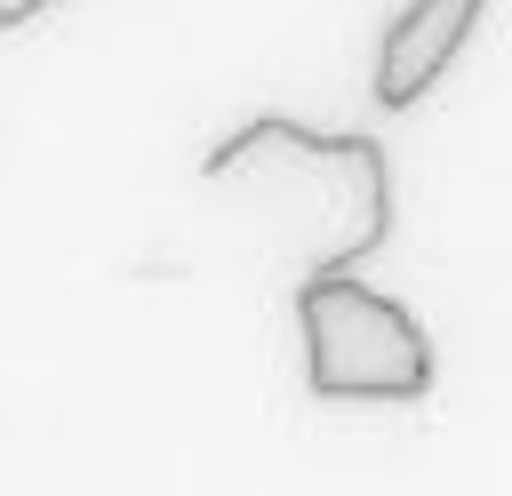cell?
I'll return each instance as SVG.
<instances>
[{"instance_id": "6da1fadb", "label": "cell", "mask_w": 512, "mask_h": 496, "mask_svg": "<svg viewBox=\"0 0 512 496\" xmlns=\"http://www.w3.org/2000/svg\"><path fill=\"white\" fill-rule=\"evenodd\" d=\"M208 192H248V208L304 272H352L392 232V168L368 136H320L304 120H248L200 160Z\"/></svg>"}, {"instance_id": "277c9868", "label": "cell", "mask_w": 512, "mask_h": 496, "mask_svg": "<svg viewBox=\"0 0 512 496\" xmlns=\"http://www.w3.org/2000/svg\"><path fill=\"white\" fill-rule=\"evenodd\" d=\"M40 8H56V0H0V32H16V24H32Z\"/></svg>"}, {"instance_id": "3957f363", "label": "cell", "mask_w": 512, "mask_h": 496, "mask_svg": "<svg viewBox=\"0 0 512 496\" xmlns=\"http://www.w3.org/2000/svg\"><path fill=\"white\" fill-rule=\"evenodd\" d=\"M480 8H488V0H408V8L384 24V40H376V104H384V112H408V104L456 64V48L472 40Z\"/></svg>"}, {"instance_id": "7a4b0ae2", "label": "cell", "mask_w": 512, "mask_h": 496, "mask_svg": "<svg viewBox=\"0 0 512 496\" xmlns=\"http://www.w3.org/2000/svg\"><path fill=\"white\" fill-rule=\"evenodd\" d=\"M296 328H304V384L320 400H424L432 392L424 320L352 272H304Z\"/></svg>"}]
</instances>
